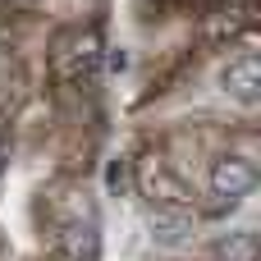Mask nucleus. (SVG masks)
<instances>
[{
    "label": "nucleus",
    "mask_w": 261,
    "mask_h": 261,
    "mask_svg": "<svg viewBox=\"0 0 261 261\" xmlns=\"http://www.w3.org/2000/svg\"><path fill=\"white\" fill-rule=\"evenodd\" d=\"M206 184H211V197H216L220 206H239V202L257 188V165H252V156H234V151H225V156L211 161Z\"/></svg>",
    "instance_id": "f03ea898"
},
{
    "label": "nucleus",
    "mask_w": 261,
    "mask_h": 261,
    "mask_svg": "<svg viewBox=\"0 0 261 261\" xmlns=\"http://www.w3.org/2000/svg\"><path fill=\"white\" fill-rule=\"evenodd\" d=\"M133 184H138V193H142V197H151L156 206H170V211H184V206H188V188H184V179H179V174H170V165H165L161 156L138 161Z\"/></svg>",
    "instance_id": "7ed1b4c3"
},
{
    "label": "nucleus",
    "mask_w": 261,
    "mask_h": 261,
    "mask_svg": "<svg viewBox=\"0 0 261 261\" xmlns=\"http://www.w3.org/2000/svg\"><path fill=\"white\" fill-rule=\"evenodd\" d=\"M151 239H156L161 248H184V243L193 239V220H188V211L156 206V211H151Z\"/></svg>",
    "instance_id": "0eeeda50"
},
{
    "label": "nucleus",
    "mask_w": 261,
    "mask_h": 261,
    "mask_svg": "<svg viewBox=\"0 0 261 261\" xmlns=\"http://www.w3.org/2000/svg\"><path fill=\"white\" fill-rule=\"evenodd\" d=\"M211 5H216V0H211Z\"/></svg>",
    "instance_id": "9b49d317"
},
{
    "label": "nucleus",
    "mask_w": 261,
    "mask_h": 261,
    "mask_svg": "<svg viewBox=\"0 0 261 261\" xmlns=\"http://www.w3.org/2000/svg\"><path fill=\"white\" fill-rule=\"evenodd\" d=\"M0 179H5V138H0Z\"/></svg>",
    "instance_id": "9d476101"
},
{
    "label": "nucleus",
    "mask_w": 261,
    "mask_h": 261,
    "mask_svg": "<svg viewBox=\"0 0 261 261\" xmlns=\"http://www.w3.org/2000/svg\"><path fill=\"white\" fill-rule=\"evenodd\" d=\"M216 261H257V234L239 229V234L216 239Z\"/></svg>",
    "instance_id": "6e6552de"
},
{
    "label": "nucleus",
    "mask_w": 261,
    "mask_h": 261,
    "mask_svg": "<svg viewBox=\"0 0 261 261\" xmlns=\"http://www.w3.org/2000/svg\"><path fill=\"white\" fill-rule=\"evenodd\" d=\"M106 188H110L115 197H124V193L133 188V161H128V156H115V161L106 165Z\"/></svg>",
    "instance_id": "1a4fd4ad"
},
{
    "label": "nucleus",
    "mask_w": 261,
    "mask_h": 261,
    "mask_svg": "<svg viewBox=\"0 0 261 261\" xmlns=\"http://www.w3.org/2000/svg\"><path fill=\"white\" fill-rule=\"evenodd\" d=\"M50 261H55V257H50Z\"/></svg>",
    "instance_id": "f8f14e48"
},
{
    "label": "nucleus",
    "mask_w": 261,
    "mask_h": 261,
    "mask_svg": "<svg viewBox=\"0 0 261 261\" xmlns=\"http://www.w3.org/2000/svg\"><path fill=\"white\" fill-rule=\"evenodd\" d=\"M220 87L229 92V96H239L243 106H252L261 92V60L248 50V55H234L229 64H225V73H220Z\"/></svg>",
    "instance_id": "423d86ee"
},
{
    "label": "nucleus",
    "mask_w": 261,
    "mask_h": 261,
    "mask_svg": "<svg viewBox=\"0 0 261 261\" xmlns=\"http://www.w3.org/2000/svg\"><path fill=\"white\" fill-rule=\"evenodd\" d=\"M55 261H101V234H96V216L60 225V234H55Z\"/></svg>",
    "instance_id": "39448f33"
},
{
    "label": "nucleus",
    "mask_w": 261,
    "mask_h": 261,
    "mask_svg": "<svg viewBox=\"0 0 261 261\" xmlns=\"http://www.w3.org/2000/svg\"><path fill=\"white\" fill-rule=\"evenodd\" d=\"M50 64H55V73H60L64 83L92 87L96 73H101V37H96V28H73V32H64V37L55 41Z\"/></svg>",
    "instance_id": "f257e3e1"
},
{
    "label": "nucleus",
    "mask_w": 261,
    "mask_h": 261,
    "mask_svg": "<svg viewBox=\"0 0 261 261\" xmlns=\"http://www.w3.org/2000/svg\"><path fill=\"white\" fill-rule=\"evenodd\" d=\"M252 23H257V5L252 0H216L211 14L202 18V37L211 46H220V41H234L239 32H248Z\"/></svg>",
    "instance_id": "20e7f679"
}]
</instances>
